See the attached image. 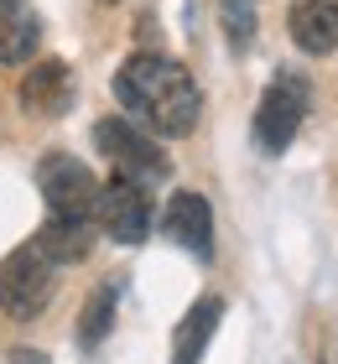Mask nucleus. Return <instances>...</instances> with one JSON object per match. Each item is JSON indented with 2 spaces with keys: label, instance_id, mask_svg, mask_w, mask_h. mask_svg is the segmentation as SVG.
Segmentation results:
<instances>
[{
  "label": "nucleus",
  "instance_id": "obj_1",
  "mask_svg": "<svg viewBox=\"0 0 338 364\" xmlns=\"http://www.w3.org/2000/svg\"><path fill=\"white\" fill-rule=\"evenodd\" d=\"M115 99L151 136H188L198 125V109H203V94L193 84V73L182 63L162 58V53L125 58V68L115 73Z\"/></svg>",
  "mask_w": 338,
  "mask_h": 364
},
{
  "label": "nucleus",
  "instance_id": "obj_2",
  "mask_svg": "<svg viewBox=\"0 0 338 364\" xmlns=\"http://www.w3.org/2000/svg\"><path fill=\"white\" fill-rule=\"evenodd\" d=\"M53 287H58V266L47 260L37 245H21L0 260V312L16 323L37 318V312L53 302Z\"/></svg>",
  "mask_w": 338,
  "mask_h": 364
},
{
  "label": "nucleus",
  "instance_id": "obj_3",
  "mask_svg": "<svg viewBox=\"0 0 338 364\" xmlns=\"http://www.w3.org/2000/svg\"><path fill=\"white\" fill-rule=\"evenodd\" d=\"M307 99H312V89H307V78H297V73H281L276 84L260 94V109H255V146H260L265 156H281L286 146L297 141L302 120H307Z\"/></svg>",
  "mask_w": 338,
  "mask_h": 364
},
{
  "label": "nucleus",
  "instance_id": "obj_4",
  "mask_svg": "<svg viewBox=\"0 0 338 364\" xmlns=\"http://www.w3.org/2000/svg\"><path fill=\"white\" fill-rule=\"evenodd\" d=\"M94 146L115 161V172L130 177V182H162L167 172H172V161H167V151L157 141L146 136L141 125H130V120H99L94 125Z\"/></svg>",
  "mask_w": 338,
  "mask_h": 364
},
{
  "label": "nucleus",
  "instance_id": "obj_5",
  "mask_svg": "<svg viewBox=\"0 0 338 364\" xmlns=\"http://www.w3.org/2000/svg\"><path fill=\"white\" fill-rule=\"evenodd\" d=\"M94 224L105 229L110 240H120V245H141L151 235V198H146V188L115 172L105 188H99V198H94Z\"/></svg>",
  "mask_w": 338,
  "mask_h": 364
},
{
  "label": "nucleus",
  "instance_id": "obj_6",
  "mask_svg": "<svg viewBox=\"0 0 338 364\" xmlns=\"http://www.w3.org/2000/svg\"><path fill=\"white\" fill-rule=\"evenodd\" d=\"M37 188H42V198H47V213H94V198H99L94 172L83 167L78 156H68V151L42 156Z\"/></svg>",
  "mask_w": 338,
  "mask_h": 364
},
{
  "label": "nucleus",
  "instance_id": "obj_7",
  "mask_svg": "<svg viewBox=\"0 0 338 364\" xmlns=\"http://www.w3.org/2000/svg\"><path fill=\"white\" fill-rule=\"evenodd\" d=\"M162 224H167V235H172L182 250H193L198 260L213 255V208H208L203 193H172Z\"/></svg>",
  "mask_w": 338,
  "mask_h": 364
},
{
  "label": "nucleus",
  "instance_id": "obj_8",
  "mask_svg": "<svg viewBox=\"0 0 338 364\" xmlns=\"http://www.w3.org/2000/svg\"><path fill=\"white\" fill-rule=\"evenodd\" d=\"M292 42L307 58H328L338 53V0H292Z\"/></svg>",
  "mask_w": 338,
  "mask_h": 364
},
{
  "label": "nucleus",
  "instance_id": "obj_9",
  "mask_svg": "<svg viewBox=\"0 0 338 364\" xmlns=\"http://www.w3.org/2000/svg\"><path fill=\"white\" fill-rule=\"evenodd\" d=\"M21 105L31 114H63L73 105V68L63 58H42L31 63L26 78H21Z\"/></svg>",
  "mask_w": 338,
  "mask_h": 364
},
{
  "label": "nucleus",
  "instance_id": "obj_10",
  "mask_svg": "<svg viewBox=\"0 0 338 364\" xmlns=\"http://www.w3.org/2000/svg\"><path fill=\"white\" fill-rule=\"evenodd\" d=\"M37 250L53 260V266H68V260H83L94 245V213H47L42 235L31 240Z\"/></svg>",
  "mask_w": 338,
  "mask_h": 364
},
{
  "label": "nucleus",
  "instance_id": "obj_11",
  "mask_svg": "<svg viewBox=\"0 0 338 364\" xmlns=\"http://www.w3.org/2000/svg\"><path fill=\"white\" fill-rule=\"evenodd\" d=\"M42 42V21L26 0H0V63L16 68V63H31Z\"/></svg>",
  "mask_w": 338,
  "mask_h": 364
},
{
  "label": "nucleus",
  "instance_id": "obj_12",
  "mask_svg": "<svg viewBox=\"0 0 338 364\" xmlns=\"http://www.w3.org/2000/svg\"><path fill=\"white\" fill-rule=\"evenodd\" d=\"M224 318V296H198L193 312L177 323V338H172V364H198L203 349H208L213 328Z\"/></svg>",
  "mask_w": 338,
  "mask_h": 364
},
{
  "label": "nucleus",
  "instance_id": "obj_13",
  "mask_svg": "<svg viewBox=\"0 0 338 364\" xmlns=\"http://www.w3.org/2000/svg\"><path fill=\"white\" fill-rule=\"evenodd\" d=\"M115 287H99V291H89V302H83V318H78V343H94L110 333V323H115Z\"/></svg>",
  "mask_w": 338,
  "mask_h": 364
},
{
  "label": "nucleus",
  "instance_id": "obj_14",
  "mask_svg": "<svg viewBox=\"0 0 338 364\" xmlns=\"http://www.w3.org/2000/svg\"><path fill=\"white\" fill-rule=\"evenodd\" d=\"M218 21H224V37L234 53H245L255 42V0H218Z\"/></svg>",
  "mask_w": 338,
  "mask_h": 364
},
{
  "label": "nucleus",
  "instance_id": "obj_15",
  "mask_svg": "<svg viewBox=\"0 0 338 364\" xmlns=\"http://www.w3.org/2000/svg\"><path fill=\"white\" fill-rule=\"evenodd\" d=\"M11 364H47V359H42L37 349H16V354H11Z\"/></svg>",
  "mask_w": 338,
  "mask_h": 364
},
{
  "label": "nucleus",
  "instance_id": "obj_16",
  "mask_svg": "<svg viewBox=\"0 0 338 364\" xmlns=\"http://www.w3.org/2000/svg\"><path fill=\"white\" fill-rule=\"evenodd\" d=\"M105 6H115V0H105Z\"/></svg>",
  "mask_w": 338,
  "mask_h": 364
}]
</instances>
